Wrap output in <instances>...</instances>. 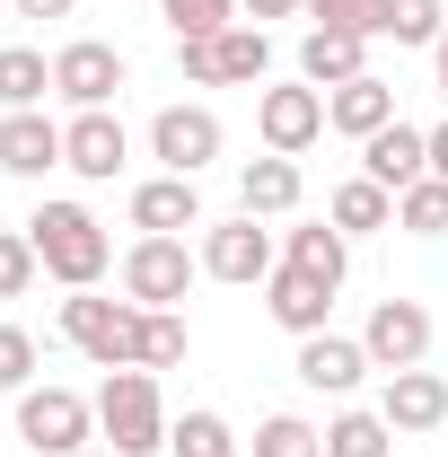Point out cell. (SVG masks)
Wrapping results in <instances>:
<instances>
[{"mask_svg":"<svg viewBox=\"0 0 448 457\" xmlns=\"http://www.w3.org/2000/svg\"><path fill=\"white\" fill-rule=\"evenodd\" d=\"M114 88H123V54L114 45H97V36H79V45H62L54 54V97H71V106H114Z\"/></svg>","mask_w":448,"mask_h":457,"instance_id":"cell-12","label":"cell"},{"mask_svg":"<svg viewBox=\"0 0 448 457\" xmlns=\"http://www.w3.org/2000/svg\"><path fill=\"white\" fill-rule=\"evenodd\" d=\"M220 141L228 132H220L212 106H168L159 123H150V159H159L168 176H203L212 159H220Z\"/></svg>","mask_w":448,"mask_h":457,"instance_id":"cell-10","label":"cell"},{"mask_svg":"<svg viewBox=\"0 0 448 457\" xmlns=\"http://www.w3.org/2000/svg\"><path fill=\"white\" fill-rule=\"evenodd\" d=\"M255 132H264V150H273V159L317 150V141H326V88H308V79L264 88V97H255Z\"/></svg>","mask_w":448,"mask_h":457,"instance_id":"cell-7","label":"cell"},{"mask_svg":"<svg viewBox=\"0 0 448 457\" xmlns=\"http://www.w3.org/2000/svg\"><path fill=\"white\" fill-rule=\"evenodd\" d=\"M281 264H299V273H317L326 290H343V273H352V237H343L335 220H317V228H290Z\"/></svg>","mask_w":448,"mask_h":457,"instance_id":"cell-22","label":"cell"},{"mask_svg":"<svg viewBox=\"0 0 448 457\" xmlns=\"http://www.w3.org/2000/svg\"><path fill=\"white\" fill-rule=\"evenodd\" d=\"M395 228H413V237H448V176L404 185V194H395Z\"/></svg>","mask_w":448,"mask_h":457,"instance_id":"cell-28","label":"cell"},{"mask_svg":"<svg viewBox=\"0 0 448 457\" xmlns=\"http://www.w3.org/2000/svg\"><path fill=\"white\" fill-rule=\"evenodd\" d=\"M369 9H378V0H308L317 27H352V36H369Z\"/></svg>","mask_w":448,"mask_h":457,"instance_id":"cell-34","label":"cell"},{"mask_svg":"<svg viewBox=\"0 0 448 457\" xmlns=\"http://www.w3.org/2000/svg\"><path fill=\"white\" fill-rule=\"evenodd\" d=\"M159 18L176 27V45H194V36H220V27H237V0H159Z\"/></svg>","mask_w":448,"mask_h":457,"instance_id":"cell-30","label":"cell"},{"mask_svg":"<svg viewBox=\"0 0 448 457\" xmlns=\"http://www.w3.org/2000/svg\"><path fill=\"white\" fill-rule=\"evenodd\" d=\"M176 62H185V79H194V88H246V79H264L273 45H264V27H255V18H237V27H220V36L176 45Z\"/></svg>","mask_w":448,"mask_h":457,"instance_id":"cell-4","label":"cell"},{"mask_svg":"<svg viewBox=\"0 0 448 457\" xmlns=\"http://www.w3.org/2000/svg\"><path fill=\"white\" fill-rule=\"evenodd\" d=\"M290 370H299V387H317V396H352L378 361L352 335H299V361H290Z\"/></svg>","mask_w":448,"mask_h":457,"instance_id":"cell-13","label":"cell"},{"mask_svg":"<svg viewBox=\"0 0 448 457\" xmlns=\"http://www.w3.org/2000/svg\"><path fill=\"white\" fill-rule=\"evenodd\" d=\"M62 168V123L45 106L0 114V176H54Z\"/></svg>","mask_w":448,"mask_h":457,"instance_id":"cell-15","label":"cell"},{"mask_svg":"<svg viewBox=\"0 0 448 457\" xmlns=\"http://www.w3.org/2000/svg\"><path fill=\"white\" fill-rule=\"evenodd\" d=\"M273 228H255V212H237V220H220V228H203V273L212 282H273Z\"/></svg>","mask_w":448,"mask_h":457,"instance_id":"cell-8","label":"cell"},{"mask_svg":"<svg viewBox=\"0 0 448 457\" xmlns=\"http://www.w3.org/2000/svg\"><path fill=\"white\" fill-rule=\"evenodd\" d=\"M255 457H326V431L299 413H273V422H255Z\"/></svg>","mask_w":448,"mask_h":457,"instance_id":"cell-29","label":"cell"},{"mask_svg":"<svg viewBox=\"0 0 448 457\" xmlns=\"http://www.w3.org/2000/svg\"><path fill=\"white\" fill-rule=\"evenodd\" d=\"M36 273H45V264H36V237H27V228H0V299H27Z\"/></svg>","mask_w":448,"mask_h":457,"instance_id":"cell-32","label":"cell"},{"mask_svg":"<svg viewBox=\"0 0 448 457\" xmlns=\"http://www.w3.org/2000/svg\"><path fill=\"white\" fill-rule=\"evenodd\" d=\"M431 176H448V123L431 132Z\"/></svg>","mask_w":448,"mask_h":457,"instance_id":"cell-37","label":"cell"},{"mask_svg":"<svg viewBox=\"0 0 448 457\" xmlns=\"http://www.w3.org/2000/svg\"><path fill=\"white\" fill-rule=\"evenodd\" d=\"M326 457H395V422L387 413H335L326 422Z\"/></svg>","mask_w":448,"mask_h":457,"instance_id":"cell-27","label":"cell"},{"mask_svg":"<svg viewBox=\"0 0 448 457\" xmlns=\"http://www.w3.org/2000/svg\"><path fill=\"white\" fill-rule=\"evenodd\" d=\"M378 36H395V45H440L448 9L440 0H378V9H369V45H378Z\"/></svg>","mask_w":448,"mask_h":457,"instance_id":"cell-25","label":"cell"},{"mask_svg":"<svg viewBox=\"0 0 448 457\" xmlns=\"http://www.w3.org/2000/svg\"><path fill=\"white\" fill-rule=\"evenodd\" d=\"M361 352H369L378 370H422V361H431V308H422V299H378L369 326H361Z\"/></svg>","mask_w":448,"mask_h":457,"instance_id":"cell-9","label":"cell"},{"mask_svg":"<svg viewBox=\"0 0 448 457\" xmlns=\"http://www.w3.org/2000/svg\"><path fill=\"white\" fill-rule=\"evenodd\" d=\"M237 9H246V18H255V27H264V18H299V9H308V0H237Z\"/></svg>","mask_w":448,"mask_h":457,"instance_id":"cell-35","label":"cell"},{"mask_svg":"<svg viewBox=\"0 0 448 457\" xmlns=\"http://www.w3.org/2000/svg\"><path fill=\"white\" fill-rule=\"evenodd\" d=\"M54 97V62L36 45H0V114H27Z\"/></svg>","mask_w":448,"mask_h":457,"instance_id":"cell-24","label":"cell"},{"mask_svg":"<svg viewBox=\"0 0 448 457\" xmlns=\"http://www.w3.org/2000/svg\"><path fill=\"white\" fill-rule=\"evenodd\" d=\"M132 228H141V237L203 228V194H194V176H150V185H132Z\"/></svg>","mask_w":448,"mask_h":457,"instance_id":"cell-19","label":"cell"},{"mask_svg":"<svg viewBox=\"0 0 448 457\" xmlns=\"http://www.w3.org/2000/svg\"><path fill=\"white\" fill-rule=\"evenodd\" d=\"M79 457H114V449H79Z\"/></svg>","mask_w":448,"mask_h":457,"instance_id":"cell-39","label":"cell"},{"mask_svg":"<svg viewBox=\"0 0 448 457\" xmlns=\"http://www.w3.org/2000/svg\"><path fill=\"white\" fill-rule=\"evenodd\" d=\"M203 273V255L185 246V237H132V255H123V299L132 308H176L185 290Z\"/></svg>","mask_w":448,"mask_h":457,"instance_id":"cell-6","label":"cell"},{"mask_svg":"<svg viewBox=\"0 0 448 457\" xmlns=\"http://www.w3.org/2000/svg\"><path fill=\"white\" fill-rule=\"evenodd\" d=\"M378 413L395 422V440H404V431H440V422H448V378H440V370H387Z\"/></svg>","mask_w":448,"mask_h":457,"instance_id":"cell-18","label":"cell"},{"mask_svg":"<svg viewBox=\"0 0 448 457\" xmlns=\"http://www.w3.org/2000/svg\"><path fill=\"white\" fill-rule=\"evenodd\" d=\"M79 0H18V18H71Z\"/></svg>","mask_w":448,"mask_h":457,"instance_id":"cell-36","label":"cell"},{"mask_svg":"<svg viewBox=\"0 0 448 457\" xmlns=\"http://www.w3.org/2000/svg\"><path fill=\"white\" fill-rule=\"evenodd\" d=\"M62 335L79 343L97 370H141V308L132 299H97V290L62 299Z\"/></svg>","mask_w":448,"mask_h":457,"instance_id":"cell-3","label":"cell"},{"mask_svg":"<svg viewBox=\"0 0 448 457\" xmlns=\"http://www.w3.org/2000/svg\"><path fill=\"white\" fill-rule=\"evenodd\" d=\"M185 361V317L176 308H141V370H176Z\"/></svg>","mask_w":448,"mask_h":457,"instance_id":"cell-31","label":"cell"},{"mask_svg":"<svg viewBox=\"0 0 448 457\" xmlns=\"http://www.w3.org/2000/svg\"><path fill=\"white\" fill-rule=\"evenodd\" d=\"M27 387H36V335L0 326V396H27Z\"/></svg>","mask_w":448,"mask_h":457,"instance_id":"cell-33","label":"cell"},{"mask_svg":"<svg viewBox=\"0 0 448 457\" xmlns=\"http://www.w3.org/2000/svg\"><path fill=\"white\" fill-rule=\"evenodd\" d=\"M431 62H440V97H448V36H440V45H431Z\"/></svg>","mask_w":448,"mask_h":457,"instance_id":"cell-38","label":"cell"},{"mask_svg":"<svg viewBox=\"0 0 448 457\" xmlns=\"http://www.w3.org/2000/svg\"><path fill=\"white\" fill-rule=\"evenodd\" d=\"M369 71V36H352V27H308V45H299V79L308 88H343V79H361Z\"/></svg>","mask_w":448,"mask_h":457,"instance_id":"cell-20","label":"cell"},{"mask_svg":"<svg viewBox=\"0 0 448 457\" xmlns=\"http://www.w3.org/2000/svg\"><path fill=\"white\" fill-rule=\"evenodd\" d=\"M27 237H36V264H45L62 290H97L106 264H114L106 228L88 220V203H45V212L27 220Z\"/></svg>","mask_w":448,"mask_h":457,"instance_id":"cell-1","label":"cell"},{"mask_svg":"<svg viewBox=\"0 0 448 457\" xmlns=\"http://www.w3.org/2000/svg\"><path fill=\"white\" fill-rule=\"evenodd\" d=\"M168 457H237V431H228L212 404H194V413L168 422Z\"/></svg>","mask_w":448,"mask_h":457,"instance_id":"cell-26","label":"cell"},{"mask_svg":"<svg viewBox=\"0 0 448 457\" xmlns=\"http://www.w3.org/2000/svg\"><path fill=\"white\" fill-rule=\"evenodd\" d=\"M123 159H132V141H123V123H114L106 106H88V114H71V123H62V168H71V176L114 185Z\"/></svg>","mask_w":448,"mask_h":457,"instance_id":"cell-11","label":"cell"},{"mask_svg":"<svg viewBox=\"0 0 448 457\" xmlns=\"http://www.w3.org/2000/svg\"><path fill=\"white\" fill-rule=\"evenodd\" d=\"M387 123H395V88L378 79V71H361V79L326 88V132H343V141H369V132H387Z\"/></svg>","mask_w":448,"mask_h":457,"instance_id":"cell-17","label":"cell"},{"mask_svg":"<svg viewBox=\"0 0 448 457\" xmlns=\"http://www.w3.org/2000/svg\"><path fill=\"white\" fill-rule=\"evenodd\" d=\"M361 176H378L387 194L422 185V176H431V132H413V123L395 114L387 132H369V141H361Z\"/></svg>","mask_w":448,"mask_h":457,"instance_id":"cell-14","label":"cell"},{"mask_svg":"<svg viewBox=\"0 0 448 457\" xmlns=\"http://www.w3.org/2000/svg\"><path fill=\"white\" fill-rule=\"evenodd\" d=\"M264 308H273L281 335H326V317H335V290L317 282V273H299V264H273V282H264Z\"/></svg>","mask_w":448,"mask_h":457,"instance_id":"cell-16","label":"cell"},{"mask_svg":"<svg viewBox=\"0 0 448 457\" xmlns=\"http://www.w3.org/2000/svg\"><path fill=\"white\" fill-rule=\"evenodd\" d=\"M88 431H97V404L71 396V387H27V396H18V440L36 457H79Z\"/></svg>","mask_w":448,"mask_h":457,"instance_id":"cell-5","label":"cell"},{"mask_svg":"<svg viewBox=\"0 0 448 457\" xmlns=\"http://www.w3.org/2000/svg\"><path fill=\"white\" fill-rule=\"evenodd\" d=\"M299 194H308V185H299V159H273V150H264V159L237 168V212H255V220L299 212Z\"/></svg>","mask_w":448,"mask_h":457,"instance_id":"cell-21","label":"cell"},{"mask_svg":"<svg viewBox=\"0 0 448 457\" xmlns=\"http://www.w3.org/2000/svg\"><path fill=\"white\" fill-rule=\"evenodd\" d=\"M97 431H106L114 457H159L168 449L159 378H150V370H106V387H97Z\"/></svg>","mask_w":448,"mask_h":457,"instance_id":"cell-2","label":"cell"},{"mask_svg":"<svg viewBox=\"0 0 448 457\" xmlns=\"http://www.w3.org/2000/svg\"><path fill=\"white\" fill-rule=\"evenodd\" d=\"M326 220H335L343 237H369V228H395V194L378 185V176H352V185H335Z\"/></svg>","mask_w":448,"mask_h":457,"instance_id":"cell-23","label":"cell"}]
</instances>
